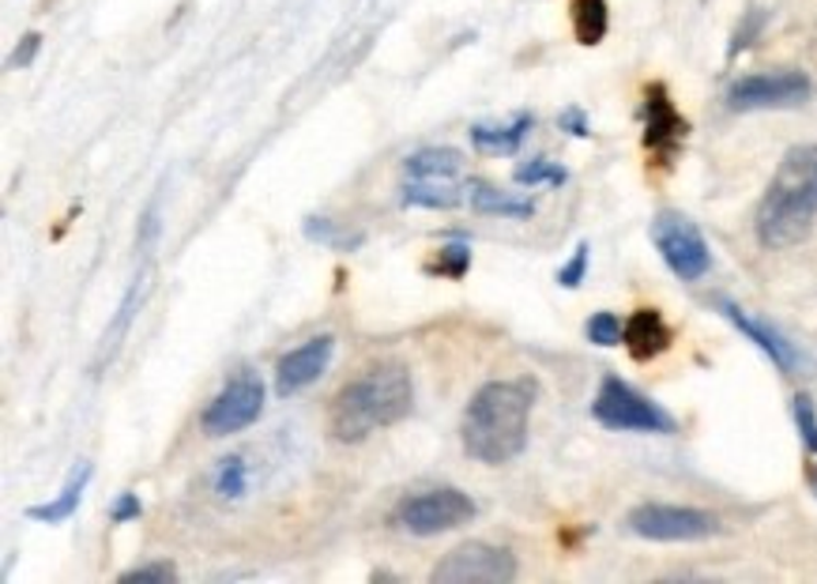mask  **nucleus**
<instances>
[{
  "mask_svg": "<svg viewBox=\"0 0 817 584\" xmlns=\"http://www.w3.org/2000/svg\"><path fill=\"white\" fill-rule=\"evenodd\" d=\"M415 408L411 370L396 359L373 362L359 377L347 381L328 408V434L339 445H359L373 430L404 422Z\"/></svg>",
  "mask_w": 817,
  "mask_h": 584,
  "instance_id": "f257e3e1",
  "label": "nucleus"
},
{
  "mask_svg": "<svg viewBox=\"0 0 817 584\" xmlns=\"http://www.w3.org/2000/svg\"><path fill=\"white\" fill-rule=\"evenodd\" d=\"M535 408V381H487L464 411V453L479 464H509L527 448V419Z\"/></svg>",
  "mask_w": 817,
  "mask_h": 584,
  "instance_id": "f03ea898",
  "label": "nucleus"
},
{
  "mask_svg": "<svg viewBox=\"0 0 817 584\" xmlns=\"http://www.w3.org/2000/svg\"><path fill=\"white\" fill-rule=\"evenodd\" d=\"M817 223V143H798L780 159L754 215L757 242L780 253L803 245Z\"/></svg>",
  "mask_w": 817,
  "mask_h": 584,
  "instance_id": "7ed1b4c3",
  "label": "nucleus"
},
{
  "mask_svg": "<svg viewBox=\"0 0 817 584\" xmlns=\"http://www.w3.org/2000/svg\"><path fill=\"white\" fill-rule=\"evenodd\" d=\"M592 419L607 430H618V434H675L678 430L675 414L663 411L660 404L615 374L603 377L599 393L592 400Z\"/></svg>",
  "mask_w": 817,
  "mask_h": 584,
  "instance_id": "20e7f679",
  "label": "nucleus"
},
{
  "mask_svg": "<svg viewBox=\"0 0 817 584\" xmlns=\"http://www.w3.org/2000/svg\"><path fill=\"white\" fill-rule=\"evenodd\" d=\"M652 242L660 249L663 265L670 268L682 283H697L712 272V249L704 242L701 226L682 211H660L652 219Z\"/></svg>",
  "mask_w": 817,
  "mask_h": 584,
  "instance_id": "39448f33",
  "label": "nucleus"
},
{
  "mask_svg": "<svg viewBox=\"0 0 817 584\" xmlns=\"http://www.w3.org/2000/svg\"><path fill=\"white\" fill-rule=\"evenodd\" d=\"M626 528L652 544H697V539L720 536V516L693 510V505H663L644 502L629 510Z\"/></svg>",
  "mask_w": 817,
  "mask_h": 584,
  "instance_id": "423d86ee",
  "label": "nucleus"
},
{
  "mask_svg": "<svg viewBox=\"0 0 817 584\" xmlns=\"http://www.w3.org/2000/svg\"><path fill=\"white\" fill-rule=\"evenodd\" d=\"M475 516V502L456 487H437L411 494L396 505L393 521L411 536H441V532H453L459 524H467Z\"/></svg>",
  "mask_w": 817,
  "mask_h": 584,
  "instance_id": "0eeeda50",
  "label": "nucleus"
},
{
  "mask_svg": "<svg viewBox=\"0 0 817 584\" xmlns=\"http://www.w3.org/2000/svg\"><path fill=\"white\" fill-rule=\"evenodd\" d=\"M513 577H516L513 550L479 544V539L448 550L430 573L433 584H509Z\"/></svg>",
  "mask_w": 817,
  "mask_h": 584,
  "instance_id": "6e6552de",
  "label": "nucleus"
},
{
  "mask_svg": "<svg viewBox=\"0 0 817 584\" xmlns=\"http://www.w3.org/2000/svg\"><path fill=\"white\" fill-rule=\"evenodd\" d=\"M814 95V83L806 72L784 69V72H754L743 75L727 87V106L735 114L750 109H795Z\"/></svg>",
  "mask_w": 817,
  "mask_h": 584,
  "instance_id": "1a4fd4ad",
  "label": "nucleus"
},
{
  "mask_svg": "<svg viewBox=\"0 0 817 584\" xmlns=\"http://www.w3.org/2000/svg\"><path fill=\"white\" fill-rule=\"evenodd\" d=\"M264 411V381L253 374V370H242L237 377H230L223 388H219L215 400L203 408L200 427L208 437H230L242 434L245 427L260 419Z\"/></svg>",
  "mask_w": 817,
  "mask_h": 584,
  "instance_id": "9d476101",
  "label": "nucleus"
},
{
  "mask_svg": "<svg viewBox=\"0 0 817 584\" xmlns=\"http://www.w3.org/2000/svg\"><path fill=\"white\" fill-rule=\"evenodd\" d=\"M686 137H689V121L678 114L667 83H649L644 87V151H649L652 166L667 171L678 159V151H682Z\"/></svg>",
  "mask_w": 817,
  "mask_h": 584,
  "instance_id": "9b49d317",
  "label": "nucleus"
},
{
  "mask_svg": "<svg viewBox=\"0 0 817 584\" xmlns=\"http://www.w3.org/2000/svg\"><path fill=\"white\" fill-rule=\"evenodd\" d=\"M716 309L723 313V317L731 320V325L738 328V332L746 336L750 343L761 347L765 354L772 359V366L780 370V374L787 377H803L806 370H810V359H806V351L798 343H791L784 332H780L777 325H769V320H761L757 313L735 306L731 299H716Z\"/></svg>",
  "mask_w": 817,
  "mask_h": 584,
  "instance_id": "f8f14e48",
  "label": "nucleus"
},
{
  "mask_svg": "<svg viewBox=\"0 0 817 584\" xmlns=\"http://www.w3.org/2000/svg\"><path fill=\"white\" fill-rule=\"evenodd\" d=\"M331 351H336V340L325 336H313V340L297 343L294 351H287L283 359L276 362V393L283 396H297L302 388H310L313 381H320V374L328 370Z\"/></svg>",
  "mask_w": 817,
  "mask_h": 584,
  "instance_id": "ddd939ff",
  "label": "nucleus"
},
{
  "mask_svg": "<svg viewBox=\"0 0 817 584\" xmlns=\"http://www.w3.org/2000/svg\"><path fill=\"white\" fill-rule=\"evenodd\" d=\"M621 343H626V351L633 362H652L675 343V332H670V325L663 320L660 309L641 306V309L629 313L626 328H621Z\"/></svg>",
  "mask_w": 817,
  "mask_h": 584,
  "instance_id": "4468645a",
  "label": "nucleus"
},
{
  "mask_svg": "<svg viewBox=\"0 0 817 584\" xmlns=\"http://www.w3.org/2000/svg\"><path fill=\"white\" fill-rule=\"evenodd\" d=\"M532 129H535V117L527 114V109H521V114H513L509 121H498V125L479 121V125H471V129H467V137H471L475 151H482V155H516Z\"/></svg>",
  "mask_w": 817,
  "mask_h": 584,
  "instance_id": "2eb2a0df",
  "label": "nucleus"
},
{
  "mask_svg": "<svg viewBox=\"0 0 817 584\" xmlns=\"http://www.w3.org/2000/svg\"><path fill=\"white\" fill-rule=\"evenodd\" d=\"M91 476H95V468H91L87 460H80L72 471H68V479H65L61 494H57V498H49L46 505H31L27 516H31V521H38V524H65L68 516H72L75 510H80L83 490H87Z\"/></svg>",
  "mask_w": 817,
  "mask_h": 584,
  "instance_id": "dca6fc26",
  "label": "nucleus"
},
{
  "mask_svg": "<svg viewBox=\"0 0 817 584\" xmlns=\"http://www.w3.org/2000/svg\"><path fill=\"white\" fill-rule=\"evenodd\" d=\"M464 192L448 177H407L404 185V205L407 208H430V211H453L464 205Z\"/></svg>",
  "mask_w": 817,
  "mask_h": 584,
  "instance_id": "f3484780",
  "label": "nucleus"
},
{
  "mask_svg": "<svg viewBox=\"0 0 817 584\" xmlns=\"http://www.w3.org/2000/svg\"><path fill=\"white\" fill-rule=\"evenodd\" d=\"M467 200L479 215H501V219H532L535 215V200L521 197V192H501L487 182H471L467 185Z\"/></svg>",
  "mask_w": 817,
  "mask_h": 584,
  "instance_id": "a211bd4d",
  "label": "nucleus"
},
{
  "mask_svg": "<svg viewBox=\"0 0 817 584\" xmlns=\"http://www.w3.org/2000/svg\"><path fill=\"white\" fill-rule=\"evenodd\" d=\"M459 171H464V155L456 148H419L404 159L407 177H448V182H456Z\"/></svg>",
  "mask_w": 817,
  "mask_h": 584,
  "instance_id": "6ab92c4d",
  "label": "nucleus"
},
{
  "mask_svg": "<svg viewBox=\"0 0 817 584\" xmlns=\"http://www.w3.org/2000/svg\"><path fill=\"white\" fill-rule=\"evenodd\" d=\"M569 23L581 46H599L610 27L607 0H569Z\"/></svg>",
  "mask_w": 817,
  "mask_h": 584,
  "instance_id": "aec40b11",
  "label": "nucleus"
},
{
  "mask_svg": "<svg viewBox=\"0 0 817 584\" xmlns=\"http://www.w3.org/2000/svg\"><path fill=\"white\" fill-rule=\"evenodd\" d=\"M140 302H143V276L136 279V283L129 287V294L121 299V306H117V317H114V325L106 328V336H102V347H98V366L106 359H114L117 354V347H121V340L129 336V328H132V317H136V309H140Z\"/></svg>",
  "mask_w": 817,
  "mask_h": 584,
  "instance_id": "412c9836",
  "label": "nucleus"
},
{
  "mask_svg": "<svg viewBox=\"0 0 817 584\" xmlns=\"http://www.w3.org/2000/svg\"><path fill=\"white\" fill-rule=\"evenodd\" d=\"M513 182L524 185V189H535V185H555V189H561V185L569 182V174H565V166L555 163V159L535 155V159H527V163L516 166Z\"/></svg>",
  "mask_w": 817,
  "mask_h": 584,
  "instance_id": "4be33fe9",
  "label": "nucleus"
},
{
  "mask_svg": "<svg viewBox=\"0 0 817 584\" xmlns=\"http://www.w3.org/2000/svg\"><path fill=\"white\" fill-rule=\"evenodd\" d=\"M211 487H215V494L226 498V502L245 498V490H249V464H245L242 456H226V460H219L215 476H211Z\"/></svg>",
  "mask_w": 817,
  "mask_h": 584,
  "instance_id": "5701e85b",
  "label": "nucleus"
},
{
  "mask_svg": "<svg viewBox=\"0 0 817 584\" xmlns=\"http://www.w3.org/2000/svg\"><path fill=\"white\" fill-rule=\"evenodd\" d=\"M467 268H471V245L453 242V245H441V249L433 253V260L425 265V272L445 276V279H464Z\"/></svg>",
  "mask_w": 817,
  "mask_h": 584,
  "instance_id": "b1692460",
  "label": "nucleus"
},
{
  "mask_svg": "<svg viewBox=\"0 0 817 584\" xmlns=\"http://www.w3.org/2000/svg\"><path fill=\"white\" fill-rule=\"evenodd\" d=\"M302 226H305V238H310V242H320V245H328V249H359V245H362V234H343L336 223H331V219H317V215H310Z\"/></svg>",
  "mask_w": 817,
  "mask_h": 584,
  "instance_id": "393cba45",
  "label": "nucleus"
},
{
  "mask_svg": "<svg viewBox=\"0 0 817 584\" xmlns=\"http://www.w3.org/2000/svg\"><path fill=\"white\" fill-rule=\"evenodd\" d=\"M621 320L615 317L610 309H599V313H592L588 317V325H584V336L595 343V347H618L621 343Z\"/></svg>",
  "mask_w": 817,
  "mask_h": 584,
  "instance_id": "a878e982",
  "label": "nucleus"
},
{
  "mask_svg": "<svg viewBox=\"0 0 817 584\" xmlns=\"http://www.w3.org/2000/svg\"><path fill=\"white\" fill-rule=\"evenodd\" d=\"M791 414H795V427H798V437H803L806 453H817V411H814L810 396L798 393L795 400H791Z\"/></svg>",
  "mask_w": 817,
  "mask_h": 584,
  "instance_id": "bb28decb",
  "label": "nucleus"
},
{
  "mask_svg": "<svg viewBox=\"0 0 817 584\" xmlns=\"http://www.w3.org/2000/svg\"><path fill=\"white\" fill-rule=\"evenodd\" d=\"M588 260H592V245L588 242H581L573 249V257L561 265V272H558V283L565 287V291H576V287L584 283V276H588Z\"/></svg>",
  "mask_w": 817,
  "mask_h": 584,
  "instance_id": "cd10ccee",
  "label": "nucleus"
},
{
  "mask_svg": "<svg viewBox=\"0 0 817 584\" xmlns=\"http://www.w3.org/2000/svg\"><path fill=\"white\" fill-rule=\"evenodd\" d=\"M177 577L174 562H151V565H136V570L121 573V584H170Z\"/></svg>",
  "mask_w": 817,
  "mask_h": 584,
  "instance_id": "c85d7f7f",
  "label": "nucleus"
},
{
  "mask_svg": "<svg viewBox=\"0 0 817 584\" xmlns=\"http://www.w3.org/2000/svg\"><path fill=\"white\" fill-rule=\"evenodd\" d=\"M140 513H143V502H140V494H132V490L117 494V498H114V505H109V521H114V524L140 521Z\"/></svg>",
  "mask_w": 817,
  "mask_h": 584,
  "instance_id": "c756f323",
  "label": "nucleus"
},
{
  "mask_svg": "<svg viewBox=\"0 0 817 584\" xmlns=\"http://www.w3.org/2000/svg\"><path fill=\"white\" fill-rule=\"evenodd\" d=\"M558 125H561V132H569V137H576V140H588V137H592L588 114H584L581 106H569V109H561Z\"/></svg>",
  "mask_w": 817,
  "mask_h": 584,
  "instance_id": "7c9ffc66",
  "label": "nucleus"
},
{
  "mask_svg": "<svg viewBox=\"0 0 817 584\" xmlns=\"http://www.w3.org/2000/svg\"><path fill=\"white\" fill-rule=\"evenodd\" d=\"M38 46H42V35H38V31L23 35V42L15 46V54H12V69H27V65L34 61V54H38Z\"/></svg>",
  "mask_w": 817,
  "mask_h": 584,
  "instance_id": "2f4dec72",
  "label": "nucleus"
},
{
  "mask_svg": "<svg viewBox=\"0 0 817 584\" xmlns=\"http://www.w3.org/2000/svg\"><path fill=\"white\" fill-rule=\"evenodd\" d=\"M806 482H810V490H814V494H817V464H814L810 471H806Z\"/></svg>",
  "mask_w": 817,
  "mask_h": 584,
  "instance_id": "473e14b6",
  "label": "nucleus"
}]
</instances>
